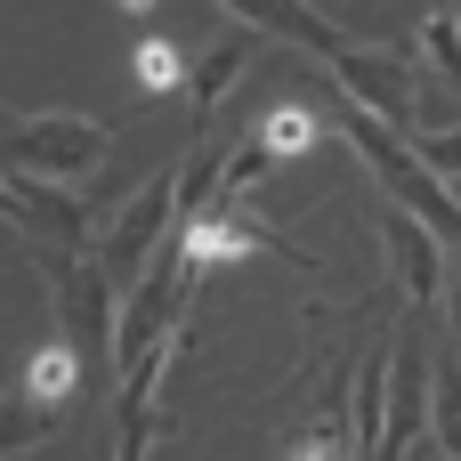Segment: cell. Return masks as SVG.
Instances as JSON below:
<instances>
[{
	"mask_svg": "<svg viewBox=\"0 0 461 461\" xmlns=\"http://www.w3.org/2000/svg\"><path fill=\"white\" fill-rule=\"evenodd\" d=\"M0 219L41 235L49 251H89V203H73L65 186L49 178H24V170H0Z\"/></svg>",
	"mask_w": 461,
	"mask_h": 461,
	"instance_id": "9",
	"label": "cell"
},
{
	"mask_svg": "<svg viewBox=\"0 0 461 461\" xmlns=\"http://www.w3.org/2000/svg\"><path fill=\"white\" fill-rule=\"evenodd\" d=\"M41 276H49V300H57L65 340L81 348V365H89V381H97V365L113 357V332H122L113 276L97 267V251H41Z\"/></svg>",
	"mask_w": 461,
	"mask_h": 461,
	"instance_id": "2",
	"label": "cell"
},
{
	"mask_svg": "<svg viewBox=\"0 0 461 461\" xmlns=\"http://www.w3.org/2000/svg\"><path fill=\"white\" fill-rule=\"evenodd\" d=\"M373 227H381V251H389V276L405 284V300H413V316H429L438 308V292H446V243L405 211V203H373Z\"/></svg>",
	"mask_w": 461,
	"mask_h": 461,
	"instance_id": "8",
	"label": "cell"
},
{
	"mask_svg": "<svg viewBox=\"0 0 461 461\" xmlns=\"http://www.w3.org/2000/svg\"><path fill=\"white\" fill-rule=\"evenodd\" d=\"M130 73H138V97H170V89H186V49L170 32H146L130 49Z\"/></svg>",
	"mask_w": 461,
	"mask_h": 461,
	"instance_id": "15",
	"label": "cell"
},
{
	"mask_svg": "<svg viewBox=\"0 0 461 461\" xmlns=\"http://www.w3.org/2000/svg\"><path fill=\"white\" fill-rule=\"evenodd\" d=\"M170 365H178V340L146 348L138 365H122V381H113V461H146L154 429H162V381H170Z\"/></svg>",
	"mask_w": 461,
	"mask_h": 461,
	"instance_id": "10",
	"label": "cell"
},
{
	"mask_svg": "<svg viewBox=\"0 0 461 461\" xmlns=\"http://www.w3.org/2000/svg\"><path fill=\"white\" fill-rule=\"evenodd\" d=\"M219 8H235L243 24H259V32H284L292 49H308L316 65H332L340 49H348V32H332L308 0H219Z\"/></svg>",
	"mask_w": 461,
	"mask_h": 461,
	"instance_id": "11",
	"label": "cell"
},
{
	"mask_svg": "<svg viewBox=\"0 0 461 461\" xmlns=\"http://www.w3.org/2000/svg\"><path fill=\"white\" fill-rule=\"evenodd\" d=\"M332 122L348 130V146L365 154V170L381 178V194H389V203H405V211H413L438 243H454V251H461V211L446 203V178H429V162H421V154H413L389 122H373L365 105H348L340 89H332Z\"/></svg>",
	"mask_w": 461,
	"mask_h": 461,
	"instance_id": "1",
	"label": "cell"
},
{
	"mask_svg": "<svg viewBox=\"0 0 461 461\" xmlns=\"http://www.w3.org/2000/svg\"><path fill=\"white\" fill-rule=\"evenodd\" d=\"M429 429H438V454L461 461V357L429 365Z\"/></svg>",
	"mask_w": 461,
	"mask_h": 461,
	"instance_id": "16",
	"label": "cell"
},
{
	"mask_svg": "<svg viewBox=\"0 0 461 461\" xmlns=\"http://www.w3.org/2000/svg\"><path fill=\"white\" fill-rule=\"evenodd\" d=\"M324 73H332V89H340L348 105H365L373 122H389L397 138L413 130V65H405L397 49H365V41H348Z\"/></svg>",
	"mask_w": 461,
	"mask_h": 461,
	"instance_id": "7",
	"label": "cell"
},
{
	"mask_svg": "<svg viewBox=\"0 0 461 461\" xmlns=\"http://www.w3.org/2000/svg\"><path fill=\"white\" fill-rule=\"evenodd\" d=\"M113 8H130V16H154V0H113Z\"/></svg>",
	"mask_w": 461,
	"mask_h": 461,
	"instance_id": "22",
	"label": "cell"
},
{
	"mask_svg": "<svg viewBox=\"0 0 461 461\" xmlns=\"http://www.w3.org/2000/svg\"><path fill=\"white\" fill-rule=\"evenodd\" d=\"M446 267H454V259H446ZM454 332H461V267H454Z\"/></svg>",
	"mask_w": 461,
	"mask_h": 461,
	"instance_id": "21",
	"label": "cell"
},
{
	"mask_svg": "<svg viewBox=\"0 0 461 461\" xmlns=\"http://www.w3.org/2000/svg\"><path fill=\"white\" fill-rule=\"evenodd\" d=\"M186 300H194V259H186V251H178V235H170V243L154 251V267L138 276L130 308H122V332H113V373H122V365H138L146 348H170V340H178Z\"/></svg>",
	"mask_w": 461,
	"mask_h": 461,
	"instance_id": "4",
	"label": "cell"
},
{
	"mask_svg": "<svg viewBox=\"0 0 461 461\" xmlns=\"http://www.w3.org/2000/svg\"><path fill=\"white\" fill-rule=\"evenodd\" d=\"M178 251L194 259V276H211V267H235V259H259V251H276V259H292V267H316L308 251H292L267 219H251L243 203H211V211H194V219H178Z\"/></svg>",
	"mask_w": 461,
	"mask_h": 461,
	"instance_id": "6",
	"label": "cell"
},
{
	"mask_svg": "<svg viewBox=\"0 0 461 461\" xmlns=\"http://www.w3.org/2000/svg\"><path fill=\"white\" fill-rule=\"evenodd\" d=\"M316 130H324V122H316V105H276V113H259V122H251V138L267 146V162L308 154V146H316Z\"/></svg>",
	"mask_w": 461,
	"mask_h": 461,
	"instance_id": "17",
	"label": "cell"
},
{
	"mask_svg": "<svg viewBox=\"0 0 461 461\" xmlns=\"http://www.w3.org/2000/svg\"><path fill=\"white\" fill-rule=\"evenodd\" d=\"M0 154H8L0 170L65 186V178L105 162V122H89V113H8L0 122Z\"/></svg>",
	"mask_w": 461,
	"mask_h": 461,
	"instance_id": "3",
	"label": "cell"
},
{
	"mask_svg": "<svg viewBox=\"0 0 461 461\" xmlns=\"http://www.w3.org/2000/svg\"><path fill=\"white\" fill-rule=\"evenodd\" d=\"M243 65H251V41L235 32V41H219V49H211V57H203V65L186 73V122H194V138H203L211 105H219V97L235 89V73H243Z\"/></svg>",
	"mask_w": 461,
	"mask_h": 461,
	"instance_id": "14",
	"label": "cell"
},
{
	"mask_svg": "<svg viewBox=\"0 0 461 461\" xmlns=\"http://www.w3.org/2000/svg\"><path fill=\"white\" fill-rule=\"evenodd\" d=\"M413 154L429 162V178H454V170H461V122H454V130H421Z\"/></svg>",
	"mask_w": 461,
	"mask_h": 461,
	"instance_id": "20",
	"label": "cell"
},
{
	"mask_svg": "<svg viewBox=\"0 0 461 461\" xmlns=\"http://www.w3.org/2000/svg\"><path fill=\"white\" fill-rule=\"evenodd\" d=\"M421 49H429V81H446V89H461V16L454 8H429V24H421Z\"/></svg>",
	"mask_w": 461,
	"mask_h": 461,
	"instance_id": "19",
	"label": "cell"
},
{
	"mask_svg": "<svg viewBox=\"0 0 461 461\" xmlns=\"http://www.w3.org/2000/svg\"><path fill=\"white\" fill-rule=\"evenodd\" d=\"M276 461H357V421H348V405H340V381H332V397L316 405V421L276 446Z\"/></svg>",
	"mask_w": 461,
	"mask_h": 461,
	"instance_id": "13",
	"label": "cell"
},
{
	"mask_svg": "<svg viewBox=\"0 0 461 461\" xmlns=\"http://www.w3.org/2000/svg\"><path fill=\"white\" fill-rule=\"evenodd\" d=\"M57 421H65V413H49V405H32L24 389H16V397H0V454H24V446H41V438H57Z\"/></svg>",
	"mask_w": 461,
	"mask_h": 461,
	"instance_id": "18",
	"label": "cell"
},
{
	"mask_svg": "<svg viewBox=\"0 0 461 461\" xmlns=\"http://www.w3.org/2000/svg\"><path fill=\"white\" fill-rule=\"evenodd\" d=\"M178 235V170H162V178H146L138 194H130V211L113 219V235L97 243V267L113 276V292L130 284V276H146L154 267V251Z\"/></svg>",
	"mask_w": 461,
	"mask_h": 461,
	"instance_id": "5",
	"label": "cell"
},
{
	"mask_svg": "<svg viewBox=\"0 0 461 461\" xmlns=\"http://www.w3.org/2000/svg\"><path fill=\"white\" fill-rule=\"evenodd\" d=\"M32 405H49V413H73L81 405V389H89V365H81V348L73 340H41L32 357H24V381H16Z\"/></svg>",
	"mask_w": 461,
	"mask_h": 461,
	"instance_id": "12",
	"label": "cell"
}]
</instances>
